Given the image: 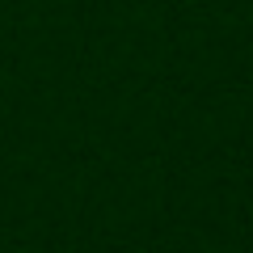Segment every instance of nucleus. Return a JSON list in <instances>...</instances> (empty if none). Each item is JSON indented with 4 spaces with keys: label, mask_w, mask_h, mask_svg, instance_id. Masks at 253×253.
<instances>
[]
</instances>
